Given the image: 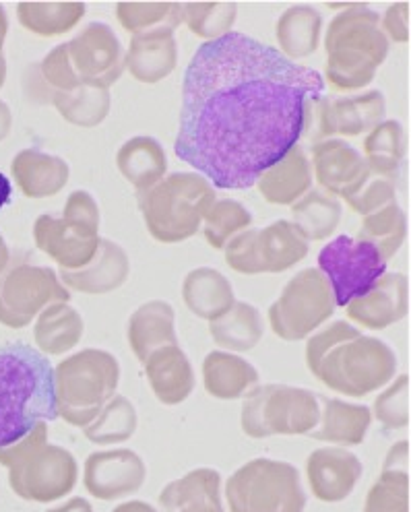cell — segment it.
<instances>
[{
	"label": "cell",
	"instance_id": "obj_1",
	"mask_svg": "<svg viewBox=\"0 0 411 512\" xmlns=\"http://www.w3.org/2000/svg\"><path fill=\"white\" fill-rule=\"evenodd\" d=\"M323 91L319 71L230 31L186 67L174 151L215 188L255 186L298 145L304 104Z\"/></svg>",
	"mask_w": 411,
	"mask_h": 512
},
{
	"label": "cell",
	"instance_id": "obj_2",
	"mask_svg": "<svg viewBox=\"0 0 411 512\" xmlns=\"http://www.w3.org/2000/svg\"><path fill=\"white\" fill-rule=\"evenodd\" d=\"M306 364L327 389L356 399L387 387L397 372V356L385 341L343 320L308 339Z\"/></svg>",
	"mask_w": 411,
	"mask_h": 512
},
{
	"label": "cell",
	"instance_id": "obj_3",
	"mask_svg": "<svg viewBox=\"0 0 411 512\" xmlns=\"http://www.w3.org/2000/svg\"><path fill=\"white\" fill-rule=\"evenodd\" d=\"M58 418L54 368L36 347L15 341L0 347V448Z\"/></svg>",
	"mask_w": 411,
	"mask_h": 512
},
{
	"label": "cell",
	"instance_id": "obj_4",
	"mask_svg": "<svg viewBox=\"0 0 411 512\" xmlns=\"http://www.w3.org/2000/svg\"><path fill=\"white\" fill-rule=\"evenodd\" d=\"M327 81L337 91H356L372 83L389 54L381 17L366 7L337 15L325 36Z\"/></svg>",
	"mask_w": 411,
	"mask_h": 512
},
{
	"label": "cell",
	"instance_id": "obj_5",
	"mask_svg": "<svg viewBox=\"0 0 411 512\" xmlns=\"http://www.w3.org/2000/svg\"><path fill=\"white\" fill-rule=\"evenodd\" d=\"M11 490L27 502L50 504L75 490L79 465L71 451L48 442V424H38L19 442L0 448Z\"/></svg>",
	"mask_w": 411,
	"mask_h": 512
},
{
	"label": "cell",
	"instance_id": "obj_6",
	"mask_svg": "<svg viewBox=\"0 0 411 512\" xmlns=\"http://www.w3.org/2000/svg\"><path fill=\"white\" fill-rule=\"evenodd\" d=\"M137 201L149 234L157 242L176 244L199 232L215 203V190L199 174L176 172L137 192Z\"/></svg>",
	"mask_w": 411,
	"mask_h": 512
},
{
	"label": "cell",
	"instance_id": "obj_7",
	"mask_svg": "<svg viewBox=\"0 0 411 512\" xmlns=\"http://www.w3.org/2000/svg\"><path fill=\"white\" fill-rule=\"evenodd\" d=\"M120 364L104 349H83L54 368L58 418L87 428L116 395Z\"/></svg>",
	"mask_w": 411,
	"mask_h": 512
},
{
	"label": "cell",
	"instance_id": "obj_8",
	"mask_svg": "<svg viewBox=\"0 0 411 512\" xmlns=\"http://www.w3.org/2000/svg\"><path fill=\"white\" fill-rule=\"evenodd\" d=\"M100 209L85 190L71 192L62 215H40L34 226L36 246L60 265L77 271L89 265L100 246Z\"/></svg>",
	"mask_w": 411,
	"mask_h": 512
},
{
	"label": "cell",
	"instance_id": "obj_9",
	"mask_svg": "<svg viewBox=\"0 0 411 512\" xmlns=\"http://www.w3.org/2000/svg\"><path fill=\"white\" fill-rule=\"evenodd\" d=\"M321 420L319 395L288 387V384H263L255 387L244 401L240 424L250 438L304 436Z\"/></svg>",
	"mask_w": 411,
	"mask_h": 512
},
{
	"label": "cell",
	"instance_id": "obj_10",
	"mask_svg": "<svg viewBox=\"0 0 411 512\" xmlns=\"http://www.w3.org/2000/svg\"><path fill=\"white\" fill-rule=\"evenodd\" d=\"M230 512H304L300 471L286 461L252 459L226 482Z\"/></svg>",
	"mask_w": 411,
	"mask_h": 512
},
{
	"label": "cell",
	"instance_id": "obj_11",
	"mask_svg": "<svg viewBox=\"0 0 411 512\" xmlns=\"http://www.w3.org/2000/svg\"><path fill=\"white\" fill-rule=\"evenodd\" d=\"M335 312V298L319 269H304L283 287L269 308L273 333L283 341L306 339Z\"/></svg>",
	"mask_w": 411,
	"mask_h": 512
},
{
	"label": "cell",
	"instance_id": "obj_12",
	"mask_svg": "<svg viewBox=\"0 0 411 512\" xmlns=\"http://www.w3.org/2000/svg\"><path fill=\"white\" fill-rule=\"evenodd\" d=\"M228 265L242 275L283 273L308 254V240L294 223L279 219L265 230H246L226 248Z\"/></svg>",
	"mask_w": 411,
	"mask_h": 512
},
{
	"label": "cell",
	"instance_id": "obj_13",
	"mask_svg": "<svg viewBox=\"0 0 411 512\" xmlns=\"http://www.w3.org/2000/svg\"><path fill=\"white\" fill-rule=\"evenodd\" d=\"M319 271L327 277L335 306L364 298L387 273V261L372 244L339 236L319 252Z\"/></svg>",
	"mask_w": 411,
	"mask_h": 512
},
{
	"label": "cell",
	"instance_id": "obj_14",
	"mask_svg": "<svg viewBox=\"0 0 411 512\" xmlns=\"http://www.w3.org/2000/svg\"><path fill=\"white\" fill-rule=\"evenodd\" d=\"M71 294L50 267L17 263L0 275V325L23 329L48 306L65 302Z\"/></svg>",
	"mask_w": 411,
	"mask_h": 512
},
{
	"label": "cell",
	"instance_id": "obj_15",
	"mask_svg": "<svg viewBox=\"0 0 411 512\" xmlns=\"http://www.w3.org/2000/svg\"><path fill=\"white\" fill-rule=\"evenodd\" d=\"M385 118V98L381 91H366L347 98L316 95L304 104L302 135L319 143L331 135L358 137L372 131Z\"/></svg>",
	"mask_w": 411,
	"mask_h": 512
},
{
	"label": "cell",
	"instance_id": "obj_16",
	"mask_svg": "<svg viewBox=\"0 0 411 512\" xmlns=\"http://www.w3.org/2000/svg\"><path fill=\"white\" fill-rule=\"evenodd\" d=\"M67 54L79 85L108 89L124 71V50L106 23H89L67 42Z\"/></svg>",
	"mask_w": 411,
	"mask_h": 512
},
{
	"label": "cell",
	"instance_id": "obj_17",
	"mask_svg": "<svg viewBox=\"0 0 411 512\" xmlns=\"http://www.w3.org/2000/svg\"><path fill=\"white\" fill-rule=\"evenodd\" d=\"M147 477L143 459L131 448L93 453L85 461L83 484L85 490L98 500L112 502L137 494Z\"/></svg>",
	"mask_w": 411,
	"mask_h": 512
},
{
	"label": "cell",
	"instance_id": "obj_18",
	"mask_svg": "<svg viewBox=\"0 0 411 512\" xmlns=\"http://www.w3.org/2000/svg\"><path fill=\"white\" fill-rule=\"evenodd\" d=\"M364 473L362 461L341 446H325L306 461L308 486L316 500L335 504L350 496Z\"/></svg>",
	"mask_w": 411,
	"mask_h": 512
},
{
	"label": "cell",
	"instance_id": "obj_19",
	"mask_svg": "<svg viewBox=\"0 0 411 512\" xmlns=\"http://www.w3.org/2000/svg\"><path fill=\"white\" fill-rule=\"evenodd\" d=\"M310 166L329 195L343 199H350L370 176L366 159L350 143L339 139L314 143Z\"/></svg>",
	"mask_w": 411,
	"mask_h": 512
},
{
	"label": "cell",
	"instance_id": "obj_20",
	"mask_svg": "<svg viewBox=\"0 0 411 512\" xmlns=\"http://www.w3.org/2000/svg\"><path fill=\"white\" fill-rule=\"evenodd\" d=\"M347 316L356 325L372 331H383L409 312V281L401 273H385L372 290L345 306Z\"/></svg>",
	"mask_w": 411,
	"mask_h": 512
},
{
	"label": "cell",
	"instance_id": "obj_21",
	"mask_svg": "<svg viewBox=\"0 0 411 512\" xmlns=\"http://www.w3.org/2000/svg\"><path fill=\"white\" fill-rule=\"evenodd\" d=\"M131 273L129 254L116 242L100 238L98 252L89 265L77 271H60V279L65 287L81 294H110L122 283H126Z\"/></svg>",
	"mask_w": 411,
	"mask_h": 512
},
{
	"label": "cell",
	"instance_id": "obj_22",
	"mask_svg": "<svg viewBox=\"0 0 411 512\" xmlns=\"http://www.w3.org/2000/svg\"><path fill=\"white\" fill-rule=\"evenodd\" d=\"M143 368L155 399L164 405H180L195 391L193 364L178 345L157 349Z\"/></svg>",
	"mask_w": 411,
	"mask_h": 512
},
{
	"label": "cell",
	"instance_id": "obj_23",
	"mask_svg": "<svg viewBox=\"0 0 411 512\" xmlns=\"http://www.w3.org/2000/svg\"><path fill=\"white\" fill-rule=\"evenodd\" d=\"M164 512H226L221 502V475L199 467L170 482L160 494Z\"/></svg>",
	"mask_w": 411,
	"mask_h": 512
},
{
	"label": "cell",
	"instance_id": "obj_24",
	"mask_svg": "<svg viewBox=\"0 0 411 512\" xmlns=\"http://www.w3.org/2000/svg\"><path fill=\"white\" fill-rule=\"evenodd\" d=\"M13 176L29 199L54 197L67 186L71 170L65 159L40 149H23L13 159Z\"/></svg>",
	"mask_w": 411,
	"mask_h": 512
},
{
	"label": "cell",
	"instance_id": "obj_25",
	"mask_svg": "<svg viewBox=\"0 0 411 512\" xmlns=\"http://www.w3.org/2000/svg\"><path fill=\"white\" fill-rule=\"evenodd\" d=\"M174 308L164 300H151L139 306L129 318V343L141 364L157 349L178 345Z\"/></svg>",
	"mask_w": 411,
	"mask_h": 512
},
{
	"label": "cell",
	"instance_id": "obj_26",
	"mask_svg": "<svg viewBox=\"0 0 411 512\" xmlns=\"http://www.w3.org/2000/svg\"><path fill=\"white\" fill-rule=\"evenodd\" d=\"M205 391L221 401H236L259 387V372L250 362L226 351H211L203 362Z\"/></svg>",
	"mask_w": 411,
	"mask_h": 512
},
{
	"label": "cell",
	"instance_id": "obj_27",
	"mask_svg": "<svg viewBox=\"0 0 411 512\" xmlns=\"http://www.w3.org/2000/svg\"><path fill=\"white\" fill-rule=\"evenodd\" d=\"M261 195L271 205H292L304 197L312 184V166L306 151L296 145L275 166L265 170L257 180Z\"/></svg>",
	"mask_w": 411,
	"mask_h": 512
},
{
	"label": "cell",
	"instance_id": "obj_28",
	"mask_svg": "<svg viewBox=\"0 0 411 512\" xmlns=\"http://www.w3.org/2000/svg\"><path fill=\"white\" fill-rule=\"evenodd\" d=\"M321 420L308 436L314 440L341 446L362 444L372 422V411L366 405H352L341 399L319 397Z\"/></svg>",
	"mask_w": 411,
	"mask_h": 512
},
{
	"label": "cell",
	"instance_id": "obj_29",
	"mask_svg": "<svg viewBox=\"0 0 411 512\" xmlns=\"http://www.w3.org/2000/svg\"><path fill=\"white\" fill-rule=\"evenodd\" d=\"M124 67L141 83L166 79L178 64V46L172 34L133 36Z\"/></svg>",
	"mask_w": 411,
	"mask_h": 512
},
{
	"label": "cell",
	"instance_id": "obj_30",
	"mask_svg": "<svg viewBox=\"0 0 411 512\" xmlns=\"http://www.w3.org/2000/svg\"><path fill=\"white\" fill-rule=\"evenodd\" d=\"M182 298L188 310L199 318L211 320V323L224 316L236 302L232 283L217 269L209 267L195 269L186 275L182 283Z\"/></svg>",
	"mask_w": 411,
	"mask_h": 512
},
{
	"label": "cell",
	"instance_id": "obj_31",
	"mask_svg": "<svg viewBox=\"0 0 411 512\" xmlns=\"http://www.w3.org/2000/svg\"><path fill=\"white\" fill-rule=\"evenodd\" d=\"M116 164L120 174L137 188V192L149 190L166 178L168 172L166 151L153 137H135L126 141L116 155Z\"/></svg>",
	"mask_w": 411,
	"mask_h": 512
},
{
	"label": "cell",
	"instance_id": "obj_32",
	"mask_svg": "<svg viewBox=\"0 0 411 512\" xmlns=\"http://www.w3.org/2000/svg\"><path fill=\"white\" fill-rule=\"evenodd\" d=\"M83 331L85 325L81 314L73 306L58 302L40 314L34 337L44 354L62 356L81 341Z\"/></svg>",
	"mask_w": 411,
	"mask_h": 512
},
{
	"label": "cell",
	"instance_id": "obj_33",
	"mask_svg": "<svg viewBox=\"0 0 411 512\" xmlns=\"http://www.w3.org/2000/svg\"><path fill=\"white\" fill-rule=\"evenodd\" d=\"M209 331L219 347L232 351H250L261 343L265 325L255 306L234 302L224 316L213 320Z\"/></svg>",
	"mask_w": 411,
	"mask_h": 512
},
{
	"label": "cell",
	"instance_id": "obj_34",
	"mask_svg": "<svg viewBox=\"0 0 411 512\" xmlns=\"http://www.w3.org/2000/svg\"><path fill=\"white\" fill-rule=\"evenodd\" d=\"M323 17L312 7H294L277 21V42L290 60L312 54L321 44Z\"/></svg>",
	"mask_w": 411,
	"mask_h": 512
},
{
	"label": "cell",
	"instance_id": "obj_35",
	"mask_svg": "<svg viewBox=\"0 0 411 512\" xmlns=\"http://www.w3.org/2000/svg\"><path fill=\"white\" fill-rule=\"evenodd\" d=\"M368 170L381 178L397 182L399 168L405 157V135L397 120H387L372 128L364 141Z\"/></svg>",
	"mask_w": 411,
	"mask_h": 512
},
{
	"label": "cell",
	"instance_id": "obj_36",
	"mask_svg": "<svg viewBox=\"0 0 411 512\" xmlns=\"http://www.w3.org/2000/svg\"><path fill=\"white\" fill-rule=\"evenodd\" d=\"M85 15L83 3H19V23L44 38L62 36L71 31Z\"/></svg>",
	"mask_w": 411,
	"mask_h": 512
},
{
	"label": "cell",
	"instance_id": "obj_37",
	"mask_svg": "<svg viewBox=\"0 0 411 512\" xmlns=\"http://www.w3.org/2000/svg\"><path fill=\"white\" fill-rule=\"evenodd\" d=\"M294 226L306 240L329 238L341 221L339 201L323 190H310L292 207Z\"/></svg>",
	"mask_w": 411,
	"mask_h": 512
},
{
	"label": "cell",
	"instance_id": "obj_38",
	"mask_svg": "<svg viewBox=\"0 0 411 512\" xmlns=\"http://www.w3.org/2000/svg\"><path fill=\"white\" fill-rule=\"evenodd\" d=\"M120 25L133 36L174 34L182 23L180 3H118Z\"/></svg>",
	"mask_w": 411,
	"mask_h": 512
},
{
	"label": "cell",
	"instance_id": "obj_39",
	"mask_svg": "<svg viewBox=\"0 0 411 512\" xmlns=\"http://www.w3.org/2000/svg\"><path fill=\"white\" fill-rule=\"evenodd\" d=\"M52 104L67 122L75 126L91 128L106 120L112 106V98L108 89L79 85L71 91L56 93L52 98Z\"/></svg>",
	"mask_w": 411,
	"mask_h": 512
},
{
	"label": "cell",
	"instance_id": "obj_40",
	"mask_svg": "<svg viewBox=\"0 0 411 512\" xmlns=\"http://www.w3.org/2000/svg\"><path fill=\"white\" fill-rule=\"evenodd\" d=\"M137 424L139 418L135 405L122 395H114L98 418L83 428V434L93 444H118L133 438Z\"/></svg>",
	"mask_w": 411,
	"mask_h": 512
},
{
	"label": "cell",
	"instance_id": "obj_41",
	"mask_svg": "<svg viewBox=\"0 0 411 512\" xmlns=\"http://www.w3.org/2000/svg\"><path fill=\"white\" fill-rule=\"evenodd\" d=\"M405 232H407L405 215L397 203H391L385 209L364 217L358 240L372 244L378 252H381L383 259L389 261L405 242Z\"/></svg>",
	"mask_w": 411,
	"mask_h": 512
},
{
	"label": "cell",
	"instance_id": "obj_42",
	"mask_svg": "<svg viewBox=\"0 0 411 512\" xmlns=\"http://www.w3.org/2000/svg\"><path fill=\"white\" fill-rule=\"evenodd\" d=\"M252 215L238 201L226 199L215 201L203 219L205 240L217 248L224 250L236 236L250 230Z\"/></svg>",
	"mask_w": 411,
	"mask_h": 512
},
{
	"label": "cell",
	"instance_id": "obj_43",
	"mask_svg": "<svg viewBox=\"0 0 411 512\" xmlns=\"http://www.w3.org/2000/svg\"><path fill=\"white\" fill-rule=\"evenodd\" d=\"M236 9L234 3H188L182 5V21L195 36L213 42L230 34L238 15Z\"/></svg>",
	"mask_w": 411,
	"mask_h": 512
},
{
	"label": "cell",
	"instance_id": "obj_44",
	"mask_svg": "<svg viewBox=\"0 0 411 512\" xmlns=\"http://www.w3.org/2000/svg\"><path fill=\"white\" fill-rule=\"evenodd\" d=\"M364 512H409V471L383 467L366 494Z\"/></svg>",
	"mask_w": 411,
	"mask_h": 512
},
{
	"label": "cell",
	"instance_id": "obj_45",
	"mask_svg": "<svg viewBox=\"0 0 411 512\" xmlns=\"http://www.w3.org/2000/svg\"><path fill=\"white\" fill-rule=\"evenodd\" d=\"M374 418L387 430L409 426V376L401 374L387 391L374 401Z\"/></svg>",
	"mask_w": 411,
	"mask_h": 512
},
{
	"label": "cell",
	"instance_id": "obj_46",
	"mask_svg": "<svg viewBox=\"0 0 411 512\" xmlns=\"http://www.w3.org/2000/svg\"><path fill=\"white\" fill-rule=\"evenodd\" d=\"M352 211L360 215H372L395 203V182L389 178H381L370 172L368 180L354 192L350 199H345Z\"/></svg>",
	"mask_w": 411,
	"mask_h": 512
},
{
	"label": "cell",
	"instance_id": "obj_47",
	"mask_svg": "<svg viewBox=\"0 0 411 512\" xmlns=\"http://www.w3.org/2000/svg\"><path fill=\"white\" fill-rule=\"evenodd\" d=\"M381 29L385 31L387 40L391 38L397 44L409 42V5L407 3H397L393 5L385 17Z\"/></svg>",
	"mask_w": 411,
	"mask_h": 512
},
{
	"label": "cell",
	"instance_id": "obj_48",
	"mask_svg": "<svg viewBox=\"0 0 411 512\" xmlns=\"http://www.w3.org/2000/svg\"><path fill=\"white\" fill-rule=\"evenodd\" d=\"M383 467H389V469H407L409 471V442L407 440H401L397 442L391 451L387 453V459H385V465Z\"/></svg>",
	"mask_w": 411,
	"mask_h": 512
},
{
	"label": "cell",
	"instance_id": "obj_49",
	"mask_svg": "<svg viewBox=\"0 0 411 512\" xmlns=\"http://www.w3.org/2000/svg\"><path fill=\"white\" fill-rule=\"evenodd\" d=\"M46 512H93V508H91L89 500H85V498H81V496H75V498H71L69 502L60 504V506H56V508H50V510H46Z\"/></svg>",
	"mask_w": 411,
	"mask_h": 512
},
{
	"label": "cell",
	"instance_id": "obj_50",
	"mask_svg": "<svg viewBox=\"0 0 411 512\" xmlns=\"http://www.w3.org/2000/svg\"><path fill=\"white\" fill-rule=\"evenodd\" d=\"M13 128V114L9 110V106L0 100V143H3Z\"/></svg>",
	"mask_w": 411,
	"mask_h": 512
},
{
	"label": "cell",
	"instance_id": "obj_51",
	"mask_svg": "<svg viewBox=\"0 0 411 512\" xmlns=\"http://www.w3.org/2000/svg\"><path fill=\"white\" fill-rule=\"evenodd\" d=\"M112 512H160V510L151 506L149 502H143V500H129L124 504H118Z\"/></svg>",
	"mask_w": 411,
	"mask_h": 512
},
{
	"label": "cell",
	"instance_id": "obj_52",
	"mask_svg": "<svg viewBox=\"0 0 411 512\" xmlns=\"http://www.w3.org/2000/svg\"><path fill=\"white\" fill-rule=\"evenodd\" d=\"M11 197H13V188H11V180L0 172V211H3V207L7 203H11Z\"/></svg>",
	"mask_w": 411,
	"mask_h": 512
},
{
	"label": "cell",
	"instance_id": "obj_53",
	"mask_svg": "<svg viewBox=\"0 0 411 512\" xmlns=\"http://www.w3.org/2000/svg\"><path fill=\"white\" fill-rule=\"evenodd\" d=\"M9 261H11V252H9V246L5 242V238L0 236V275H3L9 267Z\"/></svg>",
	"mask_w": 411,
	"mask_h": 512
},
{
	"label": "cell",
	"instance_id": "obj_54",
	"mask_svg": "<svg viewBox=\"0 0 411 512\" xmlns=\"http://www.w3.org/2000/svg\"><path fill=\"white\" fill-rule=\"evenodd\" d=\"M7 34H9V19H7V13H5L3 5H0V52H3Z\"/></svg>",
	"mask_w": 411,
	"mask_h": 512
},
{
	"label": "cell",
	"instance_id": "obj_55",
	"mask_svg": "<svg viewBox=\"0 0 411 512\" xmlns=\"http://www.w3.org/2000/svg\"><path fill=\"white\" fill-rule=\"evenodd\" d=\"M5 79H7V58L3 52H0V89H3Z\"/></svg>",
	"mask_w": 411,
	"mask_h": 512
}]
</instances>
